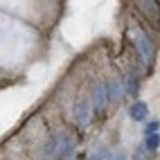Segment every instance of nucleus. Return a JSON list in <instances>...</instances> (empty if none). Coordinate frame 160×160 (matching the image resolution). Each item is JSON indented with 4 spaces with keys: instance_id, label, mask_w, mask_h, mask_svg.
I'll return each mask as SVG.
<instances>
[{
    "instance_id": "nucleus-4",
    "label": "nucleus",
    "mask_w": 160,
    "mask_h": 160,
    "mask_svg": "<svg viewBox=\"0 0 160 160\" xmlns=\"http://www.w3.org/2000/svg\"><path fill=\"white\" fill-rule=\"evenodd\" d=\"M88 97H90V104H92V113H95V117L104 115V111L108 108V81H106V79L92 81Z\"/></svg>"
},
{
    "instance_id": "nucleus-8",
    "label": "nucleus",
    "mask_w": 160,
    "mask_h": 160,
    "mask_svg": "<svg viewBox=\"0 0 160 160\" xmlns=\"http://www.w3.org/2000/svg\"><path fill=\"white\" fill-rule=\"evenodd\" d=\"M129 117L133 122H147V117H149V104L142 102V99H135L131 104V108H129Z\"/></svg>"
},
{
    "instance_id": "nucleus-6",
    "label": "nucleus",
    "mask_w": 160,
    "mask_h": 160,
    "mask_svg": "<svg viewBox=\"0 0 160 160\" xmlns=\"http://www.w3.org/2000/svg\"><path fill=\"white\" fill-rule=\"evenodd\" d=\"M122 79H124V92H126V97H138V92H140V79H142L140 72L131 70Z\"/></svg>"
},
{
    "instance_id": "nucleus-5",
    "label": "nucleus",
    "mask_w": 160,
    "mask_h": 160,
    "mask_svg": "<svg viewBox=\"0 0 160 160\" xmlns=\"http://www.w3.org/2000/svg\"><path fill=\"white\" fill-rule=\"evenodd\" d=\"M124 97H126V92H124V79L122 77L108 79V104L120 106Z\"/></svg>"
},
{
    "instance_id": "nucleus-10",
    "label": "nucleus",
    "mask_w": 160,
    "mask_h": 160,
    "mask_svg": "<svg viewBox=\"0 0 160 160\" xmlns=\"http://www.w3.org/2000/svg\"><path fill=\"white\" fill-rule=\"evenodd\" d=\"M160 131V120H151V122H147L144 126V135H153Z\"/></svg>"
},
{
    "instance_id": "nucleus-1",
    "label": "nucleus",
    "mask_w": 160,
    "mask_h": 160,
    "mask_svg": "<svg viewBox=\"0 0 160 160\" xmlns=\"http://www.w3.org/2000/svg\"><path fill=\"white\" fill-rule=\"evenodd\" d=\"M133 50L138 54L142 70L149 72L156 59V45H153V38L149 36V32H144L142 27H133Z\"/></svg>"
},
{
    "instance_id": "nucleus-3",
    "label": "nucleus",
    "mask_w": 160,
    "mask_h": 160,
    "mask_svg": "<svg viewBox=\"0 0 160 160\" xmlns=\"http://www.w3.org/2000/svg\"><path fill=\"white\" fill-rule=\"evenodd\" d=\"M63 135H66V131H52L43 142H41V147L34 151L36 160H57L59 153H61V144H63Z\"/></svg>"
},
{
    "instance_id": "nucleus-9",
    "label": "nucleus",
    "mask_w": 160,
    "mask_h": 160,
    "mask_svg": "<svg viewBox=\"0 0 160 160\" xmlns=\"http://www.w3.org/2000/svg\"><path fill=\"white\" fill-rule=\"evenodd\" d=\"M144 149L149 153H156L158 149H160V133H153V135H144Z\"/></svg>"
},
{
    "instance_id": "nucleus-7",
    "label": "nucleus",
    "mask_w": 160,
    "mask_h": 160,
    "mask_svg": "<svg viewBox=\"0 0 160 160\" xmlns=\"http://www.w3.org/2000/svg\"><path fill=\"white\" fill-rule=\"evenodd\" d=\"M74 151H77V138H74L70 131H66V135H63V144H61V153L57 160H72Z\"/></svg>"
},
{
    "instance_id": "nucleus-12",
    "label": "nucleus",
    "mask_w": 160,
    "mask_h": 160,
    "mask_svg": "<svg viewBox=\"0 0 160 160\" xmlns=\"http://www.w3.org/2000/svg\"><path fill=\"white\" fill-rule=\"evenodd\" d=\"M111 160H126V153H124V151H117V153H115Z\"/></svg>"
},
{
    "instance_id": "nucleus-2",
    "label": "nucleus",
    "mask_w": 160,
    "mask_h": 160,
    "mask_svg": "<svg viewBox=\"0 0 160 160\" xmlns=\"http://www.w3.org/2000/svg\"><path fill=\"white\" fill-rule=\"evenodd\" d=\"M70 115H72V122L79 126V129H88L90 122H92V104H90V97L88 95H79L77 99L72 102V108H70Z\"/></svg>"
},
{
    "instance_id": "nucleus-11",
    "label": "nucleus",
    "mask_w": 160,
    "mask_h": 160,
    "mask_svg": "<svg viewBox=\"0 0 160 160\" xmlns=\"http://www.w3.org/2000/svg\"><path fill=\"white\" fill-rule=\"evenodd\" d=\"M88 160H111V156H108V149H99V151H95Z\"/></svg>"
}]
</instances>
